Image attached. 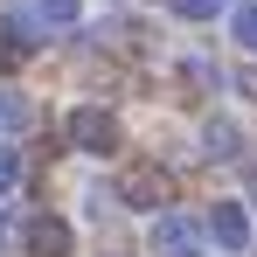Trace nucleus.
Segmentation results:
<instances>
[{"label": "nucleus", "mask_w": 257, "mask_h": 257, "mask_svg": "<svg viewBox=\"0 0 257 257\" xmlns=\"http://www.w3.org/2000/svg\"><path fill=\"white\" fill-rule=\"evenodd\" d=\"M146 243H153V257H202V250H209V229H202L188 209H160Z\"/></svg>", "instance_id": "1"}, {"label": "nucleus", "mask_w": 257, "mask_h": 257, "mask_svg": "<svg viewBox=\"0 0 257 257\" xmlns=\"http://www.w3.org/2000/svg\"><path fill=\"white\" fill-rule=\"evenodd\" d=\"M118 139H125V132H118V118H111L104 104H77V111H70V146H77V153L104 160V153H118Z\"/></svg>", "instance_id": "2"}, {"label": "nucleus", "mask_w": 257, "mask_h": 257, "mask_svg": "<svg viewBox=\"0 0 257 257\" xmlns=\"http://www.w3.org/2000/svg\"><path fill=\"white\" fill-rule=\"evenodd\" d=\"M14 243H21V257H70L77 250V229H70L63 215H21Z\"/></svg>", "instance_id": "3"}, {"label": "nucleus", "mask_w": 257, "mask_h": 257, "mask_svg": "<svg viewBox=\"0 0 257 257\" xmlns=\"http://www.w3.org/2000/svg\"><path fill=\"white\" fill-rule=\"evenodd\" d=\"M118 195H125L132 209H146V215H160L174 202V174L160 167V160H139V167L125 174V181H118Z\"/></svg>", "instance_id": "4"}, {"label": "nucleus", "mask_w": 257, "mask_h": 257, "mask_svg": "<svg viewBox=\"0 0 257 257\" xmlns=\"http://www.w3.org/2000/svg\"><path fill=\"white\" fill-rule=\"evenodd\" d=\"M202 229H209V243H215V250H229V257H243V250H250V209H243V202H215Z\"/></svg>", "instance_id": "5"}, {"label": "nucleus", "mask_w": 257, "mask_h": 257, "mask_svg": "<svg viewBox=\"0 0 257 257\" xmlns=\"http://www.w3.org/2000/svg\"><path fill=\"white\" fill-rule=\"evenodd\" d=\"M28 14H35V28H77L84 21V0H35Z\"/></svg>", "instance_id": "6"}, {"label": "nucleus", "mask_w": 257, "mask_h": 257, "mask_svg": "<svg viewBox=\"0 0 257 257\" xmlns=\"http://www.w3.org/2000/svg\"><path fill=\"white\" fill-rule=\"evenodd\" d=\"M229 42L243 49V56H257V0H236L229 7Z\"/></svg>", "instance_id": "7"}, {"label": "nucleus", "mask_w": 257, "mask_h": 257, "mask_svg": "<svg viewBox=\"0 0 257 257\" xmlns=\"http://www.w3.org/2000/svg\"><path fill=\"white\" fill-rule=\"evenodd\" d=\"M202 146H209V160H236V118H209Z\"/></svg>", "instance_id": "8"}, {"label": "nucleus", "mask_w": 257, "mask_h": 257, "mask_svg": "<svg viewBox=\"0 0 257 257\" xmlns=\"http://www.w3.org/2000/svg\"><path fill=\"white\" fill-rule=\"evenodd\" d=\"M181 21H209V14H222V0H167Z\"/></svg>", "instance_id": "9"}, {"label": "nucleus", "mask_w": 257, "mask_h": 257, "mask_svg": "<svg viewBox=\"0 0 257 257\" xmlns=\"http://www.w3.org/2000/svg\"><path fill=\"white\" fill-rule=\"evenodd\" d=\"M14 181H21V153H14V146H0V195H7Z\"/></svg>", "instance_id": "10"}, {"label": "nucleus", "mask_w": 257, "mask_h": 257, "mask_svg": "<svg viewBox=\"0 0 257 257\" xmlns=\"http://www.w3.org/2000/svg\"><path fill=\"white\" fill-rule=\"evenodd\" d=\"M0 125H28V104L21 97H0Z\"/></svg>", "instance_id": "11"}, {"label": "nucleus", "mask_w": 257, "mask_h": 257, "mask_svg": "<svg viewBox=\"0 0 257 257\" xmlns=\"http://www.w3.org/2000/svg\"><path fill=\"white\" fill-rule=\"evenodd\" d=\"M243 90H250V97H257V70H243Z\"/></svg>", "instance_id": "12"}, {"label": "nucleus", "mask_w": 257, "mask_h": 257, "mask_svg": "<svg viewBox=\"0 0 257 257\" xmlns=\"http://www.w3.org/2000/svg\"><path fill=\"white\" fill-rule=\"evenodd\" d=\"M222 7H236V0H222Z\"/></svg>", "instance_id": "13"}, {"label": "nucleus", "mask_w": 257, "mask_h": 257, "mask_svg": "<svg viewBox=\"0 0 257 257\" xmlns=\"http://www.w3.org/2000/svg\"><path fill=\"white\" fill-rule=\"evenodd\" d=\"M0 229H7V222H0Z\"/></svg>", "instance_id": "14"}]
</instances>
